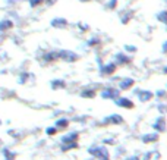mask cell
Here are the masks:
<instances>
[{
  "label": "cell",
  "mask_w": 167,
  "mask_h": 160,
  "mask_svg": "<svg viewBox=\"0 0 167 160\" xmlns=\"http://www.w3.org/2000/svg\"><path fill=\"white\" fill-rule=\"evenodd\" d=\"M114 71H116V65H114V63H109V65L101 68V73H103V75H111Z\"/></svg>",
  "instance_id": "9c48e42d"
},
{
  "label": "cell",
  "mask_w": 167,
  "mask_h": 160,
  "mask_svg": "<svg viewBox=\"0 0 167 160\" xmlns=\"http://www.w3.org/2000/svg\"><path fill=\"white\" fill-rule=\"evenodd\" d=\"M5 160H6V159H5Z\"/></svg>",
  "instance_id": "f1b7e54d"
},
{
  "label": "cell",
  "mask_w": 167,
  "mask_h": 160,
  "mask_svg": "<svg viewBox=\"0 0 167 160\" xmlns=\"http://www.w3.org/2000/svg\"><path fill=\"white\" fill-rule=\"evenodd\" d=\"M103 98H117L119 97V90H114V88H106L104 91L101 93Z\"/></svg>",
  "instance_id": "3957f363"
},
{
  "label": "cell",
  "mask_w": 167,
  "mask_h": 160,
  "mask_svg": "<svg viewBox=\"0 0 167 160\" xmlns=\"http://www.w3.org/2000/svg\"><path fill=\"white\" fill-rule=\"evenodd\" d=\"M116 2H117V0H111V2H110V5H109V7L114 9V7H116Z\"/></svg>",
  "instance_id": "603a6c76"
},
{
  "label": "cell",
  "mask_w": 167,
  "mask_h": 160,
  "mask_svg": "<svg viewBox=\"0 0 167 160\" xmlns=\"http://www.w3.org/2000/svg\"><path fill=\"white\" fill-rule=\"evenodd\" d=\"M44 59L47 60V62H53V60H56V59H59V53H48V54H46L44 56Z\"/></svg>",
  "instance_id": "e0dca14e"
},
{
  "label": "cell",
  "mask_w": 167,
  "mask_h": 160,
  "mask_svg": "<svg viewBox=\"0 0 167 160\" xmlns=\"http://www.w3.org/2000/svg\"><path fill=\"white\" fill-rule=\"evenodd\" d=\"M3 154H5L6 160H13V157H15V154H13V153H10L9 150H3Z\"/></svg>",
  "instance_id": "d6986e66"
},
{
  "label": "cell",
  "mask_w": 167,
  "mask_h": 160,
  "mask_svg": "<svg viewBox=\"0 0 167 160\" xmlns=\"http://www.w3.org/2000/svg\"><path fill=\"white\" fill-rule=\"evenodd\" d=\"M76 141H78V134H76V132H70L69 135L63 137V140H62L63 144H66V143H76Z\"/></svg>",
  "instance_id": "7c38bea8"
},
{
  "label": "cell",
  "mask_w": 167,
  "mask_h": 160,
  "mask_svg": "<svg viewBox=\"0 0 167 160\" xmlns=\"http://www.w3.org/2000/svg\"><path fill=\"white\" fill-rule=\"evenodd\" d=\"M157 19L163 24H167V12H160V13L157 15Z\"/></svg>",
  "instance_id": "ac0fdd59"
},
{
  "label": "cell",
  "mask_w": 167,
  "mask_h": 160,
  "mask_svg": "<svg viewBox=\"0 0 167 160\" xmlns=\"http://www.w3.org/2000/svg\"><path fill=\"white\" fill-rule=\"evenodd\" d=\"M116 60H117L119 63H129V62H131V59H129V57H126V56L122 54V53L116 56Z\"/></svg>",
  "instance_id": "2e32d148"
},
{
  "label": "cell",
  "mask_w": 167,
  "mask_h": 160,
  "mask_svg": "<svg viewBox=\"0 0 167 160\" xmlns=\"http://www.w3.org/2000/svg\"><path fill=\"white\" fill-rule=\"evenodd\" d=\"M65 85H66V82H65V81H62V79H56V81L51 82V87H53L54 90H56V88H63Z\"/></svg>",
  "instance_id": "9a60e30c"
},
{
  "label": "cell",
  "mask_w": 167,
  "mask_h": 160,
  "mask_svg": "<svg viewBox=\"0 0 167 160\" xmlns=\"http://www.w3.org/2000/svg\"><path fill=\"white\" fill-rule=\"evenodd\" d=\"M68 125H69V120L68 119H59L56 122V128L57 129H65V128H68Z\"/></svg>",
  "instance_id": "5bb4252c"
},
{
  "label": "cell",
  "mask_w": 167,
  "mask_h": 160,
  "mask_svg": "<svg viewBox=\"0 0 167 160\" xmlns=\"http://www.w3.org/2000/svg\"><path fill=\"white\" fill-rule=\"evenodd\" d=\"M158 109L161 110V112H163V113H166V112H167V107H166L164 104H160V106H158Z\"/></svg>",
  "instance_id": "cb8c5ba5"
},
{
  "label": "cell",
  "mask_w": 167,
  "mask_h": 160,
  "mask_svg": "<svg viewBox=\"0 0 167 160\" xmlns=\"http://www.w3.org/2000/svg\"><path fill=\"white\" fill-rule=\"evenodd\" d=\"M81 95H82V97H89V98H93V97L95 95V93H94V91H91V90H89V91H88V90H85Z\"/></svg>",
  "instance_id": "ffe728a7"
},
{
  "label": "cell",
  "mask_w": 167,
  "mask_h": 160,
  "mask_svg": "<svg viewBox=\"0 0 167 160\" xmlns=\"http://www.w3.org/2000/svg\"><path fill=\"white\" fill-rule=\"evenodd\" d=\"M81 2H88V0H81Z\"/></svg>",
  "instance_id": "4316f807"
},
{
  "label": "cell",
  "mask_w": 167,
  "mask_h": 160,
  "mask_svg": "<svg viewBox=\"0 0 167 160\" xmlns=\"http://www.w3.org/2000/svg\"><path fill=\"white\" fill-rule=\"evenodd\" d=\"M163 52H164V53H167V41L163 44Z\"/></svg>",
  "instance_id": "d4e9b609"
},
{
  "label": "cell",
  "mask_w": 167,
  "mask_h": 160,
  "mask_svg": "<svg viewBox=\"0 0 167 160\" xmlns=\"http://www.w3.org/2000/svg\"><path fill=\"white\" fill-rule=\"evenodd\" d=\"M109 122H111V124H123V118L120 116V115H111L109 119H107Z\"/></svg>",
  "instance_id": "4fadbf2b"
},
{
  "label": "cell",
  "mask_w": 167,
  "mask_h": 160,
  "mask_svg": "<svg viewBox=\"0 0 167 160\" xmlns=\"http://www.w3.org/2000/svg\"><path fill=\"white\" fill-rule=\"evenodd\" d=\"M0 125H2V120H0Z\"/></svg>",
  "instance_id": "83f0119b"
},
{
  "label": "cell",
  "mask_w": 167,
  "mask_h": 160,
  "mask_svg": "<svg viewBox=\"0 0 167 160\" xmlns=\"http://www.w3.org/2000/svg\"><path fill=\"white\" fill-rule=\"evenodd\" d=\"M59 59H63L65 62L72 63V62H76V60L79 59V56L76 53H73V52H70V50H60L59 52Z\"/></svg>",
  "instance_id": "7a4b0ae2"
},
{
  "label": "cell",
  "mask_w": 167,
  "mask_h": 160,
  "mask_svg": "<svg viewBox=\"0 0 167 160\" xmlns=\"http://www.w3.org/2000/svg\"><path fill=\"white\" fill-rule=\"evenodd\" d=\"M47 135H56L57 134V128L56 126H53V128H47Z\"/></svg>",
  "instance_id": "44dd1931"
},
{
  "label": "cell",
  "mask_w": 167,
  "mask_h": 160,
  "mask_svg": "<svg viewBox=\"0 0 167 160\" xmlns=\"http://www.w3.org/2000/svg\"><path fill=\"white\" fill-rule=\"evenodd\" d=\"M116 103H117L119 106L125 107V109H132V107H133V103L129 100V98H123V97H120Z\"/></svg>",
  "instance_id": "8fae6325"
},
{
  "label": "cell",
  "mask_w": 167,
  "mask_h": 160,
  "mask_svg": "<svg viewBox=\"0 0 167 160\" xmlns=\"http://www.w3.org/2000/svg\"><path fill=\"white\" fill-rule=\"evenodd\" d=\"M154 129L158 131V132H164L166 131V120H164V118L157 119V122L154 124Z\"/></svg>",
  "instance_id": "30bf717a"
},
{
  "label": "cell",
  "mask_w": 167,
  "mask_h": 160,
  "mask_svg": "<svg viewBox=\"0 0 167 160\" xmlns=\"http://www.w3.org/2000/svg\"><path fill=\"white\" fill-rule=\"evenodd\" d=\"M125 160H139L138 157H133V156H131V157H127V159H125Z\"/></svg>",
  "instance_id": "484cf974"
},
{
  "label": "cell",
  "mask_w": 167,
  "mask_h": 160,
  "mask_svg": "<svg viewBox=\"0 0 167 160\" xmlns=\"http://www.w3.org/2000/svg\"><path fill=\"white\" fill-rule=\"evenodd\" d=\"M66 25H68V21L63 18H56L51 21V27H54V28H65Z\"/></svg>",
  "instance_id": "8992f818"
},
{
  "label": "cell",
  "mask_w": 167,
  "mask_h": 160,
  "mask_svg": "<svg viewBox=\"0 0 167 160\" xmlns=\"http://www.w3.org/2000/svg\"><path fill=\"white\" fill-rule=\"evenodd\" d=\"M135 93H136V95L139 97L141 102H150L151 98H152V93H151V91H141V90H136Z\"/></svg>",
  "instance_id": "277c9868"
},
{
  "label": "cell",
  "mask_w": 167,
  "mask_h": 160,
  "mask_svg": "<svg viewBox=\"0 0 167 160\" xmlns=\"http://www.w3.org/2000/svg\"><path fill=\"white\" fill-rule=\"evenodd\" d=\"M13 28V22L10 19H2L0 21V32H5V31H9Z\"/></svg>",
  "instance_id": "5b68a950"
},
{
  "label": "cell",
  "mask_w": 167,
  "mask_h": 160,
  "mask_svg": "<svg viewBox=\"0 0 167 160\" xmlns=\"http://www.w3.org/2000/svg\"><path fill=\"white\" fill-rule=\"evenodd\" d=\"M158 140V132H152V134H148V135H144L142 137V141L150 144V143H156Z\"/></svg>",
  "instance_id": "ba28073f"
},
{
  "label": "cell",
  "mask_w": 167,
  "mask_h": 160,
  "mask_svg": "<svg viewBox=\"0 0 167 160\" xmlns=\"http://www.w3.org/2000/svg\"><path fill=\"white\" fill-rule=\"evenodd\" d=\"M88 153L91 154V156H94V157H97V159H100V160H110L109 151H107L106 147L94 145V147H91V149L88 150Z\"/></svg>",
  "instance_id": "6da1fadb"
},
{
  "label": "cell",
  "mask_w": 167,
  "mask_h": 160,
  "mask_svg": "<svg viewBox=\"0 0 167 160\" xmlns=\"http://www.w3.org/2000/svg\"><path fill=\"white\" fill-rule=\"evenodd\" d=\"M27 78H28V73H27V72H23L22 75H21V78H19V82H21V84L27 82Z\"/></svg>",
  "instance_id": "7402d4cb"
},
{
  "label": "cell",
  "mask_w": 167,
  "mask_h": 160,
  "mask_svg": "<svg viewBox=\"0 0 167 160\" xmlns=\"http://www.w3.org/2000/svg\"><path fill=\"white\" fill-rule=\"evenodd\" d=\"M132 85H135V81L132 78H123L120 81V88L122 90H129V88H132Z\"/></svg>",
  "instance_id": "52a82bcc"
}]
</instances>
